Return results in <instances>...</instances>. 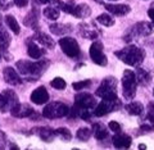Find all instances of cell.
Returning <instances> with one entry per match:
<instances>
[{
    "instance_id": "1",
    "label": "cell",
    "mask_w": 154,
    "mask_h": 150,
    "mask_svg": "<svg viewBox=\"0 0 154 150\" xmlns=\"http://www.w3.org/2000/svg\"><path fill=\"white\" fill-rule=\"evenodd\" d=\"M49 66L48 60H38V62H27V60H19L17 62V69L19 73L26 76L30 80H35L37 77H40L46 67Z\"/></svg>"
},
{
    "instance_id": "2",
    "label": "cell",
    "mask_w": 154,
    "mask_h": 150,
    "mask_svg": "<svg viewBox=\"0 0 154 150\" xmlns=\"http://www.w3.org/2000/svg\"><path fill=\"white\" fill-rule=\"evenodd\" d=\"M116 57H118L123 63H126L128 66L136 67L143 63L144 58H145V54H144V51L140 47H137L135 45H130V46H126L125 49L116 53Z\"/></svg>"
},
{
    "instance_id": "3",
    "label": "cell",
    "mask_w": 154,
    "mask_h": 150,
    "mask_svg": "<svg viewBox=\"0 0 154 150\" xmlns=\"http://www.w3.org/2000/svg\"><path fill=\"white\" fill-rule=\"evenodd\" d=\"M116 89H117V80L114 77H107V78L103 80L102 85L96 90V95L100 96L102 99L116 100L117 99Z\"/></svg>"
},
{
    "instance_id": "4",
    "label": "cell",
    "mask_w": 154,
    "mask_h": 150,
    "mask_svg": "<svg viewBox=\"0 0 154 150\" xmlns=\"http://www.w3.org/2000/svg\"><path fill=\"white\" fill-rule=\"evenodd\" d=\"M122 85H123V96L126 100H132L136 94V76L134 71L126 69L122 76Z\"/></svg>"
},
{
    "instance_id": "5",
    "label": "cell",
    "mask_w": 154,
    "mask_h": 150,
    "mask_svg": "<svg viewBox=\"0 0 154 150\" xmlns=\"http://www.w3.org/2000/svg\"><path fill=\"white\" fill-rule=\"evenodd\" d=\"M69 112V108L63 103H59V101H53V103L48 104L44 110H42V115L45 118L49 119H54V118H62L66 117Z\"/></svg>"
},
{
    "instance_id": "6",
    "label": "cell",
    "mask_w": 154,
    "mask_h": 150,
    "mask_svg": "<svg viewBox=\"0 0 154 150\" xmlns=\"http://www.w3.org/2000/svg\"><path fill=\"white\" fill-rule=\"evenodd\" d=\"M59 46L66 55L71 58H76L80 55V46L77 44V41L72 37H63L59 40Z\"/></svg>"
},
{
    "instance_id": "7",
    "label": "cell",
    "mask_w": 154,
    "mask_h": 150,
    "mask_svg": "<svg viewBox=\"0 0 154 150\" xmlns=\"http://www.w3.org/2000/svg\"><path fill=\"white\" fill-rule=\"evenodd\" d=\"M90 58L93 62L98 66H107V57L103 53V44L100 41H94L93 45L90 46Z\"/></svg>"
},
{
    "instance_id": "8",
    "label": "cell",
    "mask_w": 154,
    "mask_h": 150,
    "mask_svg": "<svg viewBox=\"0 0 154 150\" xmlns=\"http://www.w3.org/2000/svg\"><path fill=\"white\" fill-rule=\"evenodd\" d=\"M18 103V96L12 90H5L0 94V110L5 113L7 110H11L14 105Z\"/></svg>"
},
{
    "instance_id": "9",
    "label": "cell",
    "mask_w": 154,
    "mask_h": 150,
    "mask_svg": "<svg viewBox=\"0 0 154 150\" xmlns=\"http://www.w3.org/2000/svg\"><path fill=\"white\" fill-rule=\"evenodd\" d=\"M119 108V103L118 100H107V99H103L102 103H99L98 105H95V110H94V114L96 117H103V115L108 114L113 110L118 109Z\"/></svg>"
},
{
    "instance_id": "10",
    "label": "cell",
    "mask_w": 154,
    "mask_h": 150,
    "mask_svg": "<svg viewBox=\"0 0 154 150\" xmlns=\"http://www.w3.org/2000/svg\"><path fill=\"white\" fill-rule=\"evenodd\" d=\"M75 105L80 106V108H85V109H93L96 105V101H95L93 95L86 94V93H81V94L76 95Z\"/></svg>"
},
{
    "instance_id": "11",
    "label": "cell",
    "mask_w": 154,
    "mask_h": 150,
    "mask_svg": "<svg viewBox=\"0 0 154 150\" xmlns=\"http://www.w3.org/2000/svg\"><path fill=\"white\" fill-rule=\"evenodd\" d=\"M33 110L30 105L27 104H19L17 103L16 105L11 109V114L13 117H17V118H26V117H30V115L33 114Z\"/></svg>"
},
{
    "instance_id": "12",
    "label": "cell",
    "mask_w": 154,
    "mask_h": 150,
    "mask_svg": "<svg viewBox=\"0 0 154 150\" xmlns=\"http://www.w3.org/2000/svg\"><path fill=\"white\" fill-rule=\"evenodd\" d=\"M48 100H49V94H48V91L44 86H40V87H37L36 90L32 91V94H31L32 103L41 105V104H45Z\"/></svg>"
},
{
    "instance_id": "13",
    "label": "cell",
    "mask_w": 154,
    "mask_h": 150,
    "mask_svg": "<svg viewBox=\"0 0 154 150\" xmlns=\"http://www.w3.org/2000/svg\"><path fill=\"white\" fill-rule=\"evenodd\" d=\"M3 75H4V80H5V82L9 84V85L16 86V85H21L22 84L21 77H19V75L17 73V71H14V68H12V67H7V68H4Z\"/></svg>"
},
{
    "instance_id": "14",
    "label": "cell",
    "mask_w": 154,
    "mask_h": 150,
    "mask_svg": "<svg viewBox=\"0 0 154 150\" xmlns=\"http://www.w3.org/2000/svg\"><path fill=\"white\" fill-rule=\"evenodd\" d=\"M104 8L116 16H126L131 12V8L125 4H104Z\"/></svg>"
},
{
    "instance_id": "15",
    "label": "cell",
    "mask_w": 154,
    "mask_h": 150,
    "mask_svg": "<svg viewBox=\"0 0 154 150\" xmlns=\"http://www.w3.org/2000/svg\"><path fill=\"white\" fill-rule=\"evenodd\" d=\"M113 145L116 148H118V149H127L130 148V145H131L132 142V140L131 137L128 136V135H125V133H118L113 137Z\"/></svg>"
},
{
    "instance_id": "16",
    "label": "cell",
    "mask_w": 154,
    "mask_h": 150,
    "mask_svg": "<svg viewBox=\"0 0 154 150\" xmlns=\"http://www.w3.org/2000/svg\"><path fill=\"white\" fill-rule=\"evenodd\" d=\"M153 31H154V27L152 23H149V22H140L134 27V32L137 33V35H141V36L150 35V33H153Z\"/></svg>"
},
{
    "instance_id": "17",
    "label": "cell",
    "mask_w": 154,
    "mask_h": 150,
    "mask_svg": "<svg viewBox=\"0 0 154 150\" xmlns=\"http://www.w3.org/2000/svg\"><path fill=\"white\" fill-rule=\"evenodd\" d=\"M50 31L54 33V35H66L72 31V26L71 25H62V23H54V25L50 26Z\"/></svg>"
},
{
    "instance_id": "18",
    "label": "cell",
    "mask_w": 154,
    "mask_h": 150,
    "mask_svg": "<svg viewBox=\"0 0 154 150\" xmlns=\"http://www.w3.org/2000/svg\"><path fill=\"white\" fill-rule=\"evenodd\" d=\"M11 35H9V32L4 28L2 25H0V49L3 50H7L9 45H11Z\"/></svg>"
},
{
    "instance_id": "19",
    "label": "cell",
    "mask_w": 154,
    "mask_h": 150,
    "mask_svg": "<svg viewBox=\"0 0 154 150\" xmlns=\"http://www.w3.org/2000/svg\"><path fill=\"white\" fill-rule=\"evenodd\" d=\"M93 133H94V136L98 140H103V139H105L108 136L107 127H105L103 123H94V126H93Z\"/></svg>"
},
{
    "instance_id": "20",
    "label": "cell",
    "mask_w": 154,
    "mask_h": 150,
    "mask_svg": "<svg viewBox=\"0 0 154 150\" xmlns=\"http://www.w3.org/2000/svg\"><path fill=\"white\" fill-rule=\"evenodd\" d=\"M125 108H126L128 114H131V115H140L144 112V106L139 101H132V103L127 104Z\"/></svg>"
},
{
    "instance_id": "21",
    "label": "cell",
    "mask_w": 154,
    "mask_h": 150,
    "mask_svg": "<svg viewBox=\"0 0 154 150\" xmlns=\"http://www.w3.org/2000/svg\"><path fill=\"white\" fill-rule=\"evenodd\" d=\"M37 131H38L37 132L38 136H40L46 142H50L51 140L54 139V136H55V131H53L50 127H41V128H38Z\"/></svg>"
},
{
    "instance_id": "22",
    "label": "cell",
    "mask_w": 154,
    "mask_h": 150,
    "mask_svg": "<svg viewBox=\"0 0 154 150\" xmlns=\"http://www.w3.org/2000/svg\"><path fill=\"white\" fill-rule=\"evenodd\" d=\"M37 22H38V13L36 9H33L32 12H30L25 18V25L28 27L36 28L37 27Z\"/></svg>"
},
{
    "instance_id": "23",
    "label": "cell",
    "mask_w": 154,
    "mask_h": 150,
    "mask_svg": "<svg viewBox=\"0 0 154 150\" xmlns=\"http://www.w3.org/2000/svg\"><path fill=\"white\" fill-rule=\"evenodd\" d=\"M27 53H28V55H30L32 59H40V58L42 57V54H44V51H42L40 47L35 44V42H30V44H28Z\"/></svg>"
},
{
    "instance_id": "24",
    "label": "cell",
    "mask_w": 154,
    "mask_h": 150,
    "mask_svg": "<svg viewBox=\"0 0 154 150\" xmlns=\"http://www.w3.org/2000/svg\"><path fill=\"white\" fill-rule=\"evenodd\" d=\"M90 8L89 5L86 4H80V5H75V12H73V16L75 17H80V18H85V17H89L90 16Z\"/></svg>"
},
{
    "instance_id": "25",
    "label": "cell",
    "mask_w": 154,
    "mask_h": 150,
    "mask_svg": "<svg viewBox=\"0 0 154 150\" xmlns=\"http://www.w3.org/2000/svg\"><path fill=\"white\" fill-rule=\"evenodd\" d=\"M37 41L40 42L41 45H44L45 47H49V49H53L55 46V42L53 41V38L50 36H48L46 33H37Z\"/></svg>"
},
{
    "instance_id": "26",
    "label": "cell",
    "mask_w": 154,
    "mask_h": 150,
    "mask_svg": "<svg viewBox=\"0 0 154 150\" xmlns=\"http://www.w3.org/2000/svg\"><path fill=\"white\" fill-rule=\"evenodd\" d=\"M59 8H55V7H48L44 9V16L48 18V19H53V21H55V19L59 18Z\"/></svg>"
},
{
    "instance_id": "27",
    "label": "cell",
    "mask_w": 154,
    "mask_h": 150,
    "mask_svg": "<svg viewBox=\"0 0 154 150\" xmlns=\"http://www.w3.org/2000/svg\"><path fill=\"white\" fill-rule=\"evenodd\" d=\"M5 22H7L8 27L11 28V30H12L14 33H16V35H18L19 31H21V28H19V25H18L17 19L14 18L13 16H7V17H5Z\"/></svg>"
},
{
    "instance_id": "28",
    "label": "cell",
    "mask_w": 154,
    "mask_h": 150,
    "mask_svg": "<svg viewBox=\"0 0 154 150\" xmlns=\"http://www.w3.org/2000/svg\"><path fill=\"white\" fill-rule=\"evenodd\" d=\"M96 21H98L100 25H103L105 27H110V26H113L114 25V19L109 16V14H100V16L96 18Z\"/></svg>"
},
{
    "instance_id": "29",
    "label": "cell",
    "mask_w": 154,
    "mask_h": 150,
    "mask_svg": "<svg viewBox=\"0 0 154 150\" xmlns=\"http://www.w3.org/2000/svg\"><path fill=\"white\" fill-rule=\"evenodd\" d=\"M135 76H136V81H140V84H143V85L149 84V81H150V76L144 69H137Z\"/></svg>"
},
{
    "instance_id": "30",
    "label": "cell",
    "mask_w": 154,
    "mask_h": 150,
    "mask_svg": "<svg viewBox=\"0 0 154 150\" xmlns=\"http://www.w3.org/2000/svg\"><path fill=\"white\" fill-rule=\"evenodd\" d=\"M91 135H93V132L90 131V128L82 127V128H80L79 131H77L76 136H77L79 140H81V141H88V140L91 137Z\"/></svg>"
},
{
    "instance_id": "31",
    "label": "cell",
    "mask_w": 154,
    "mask_h": 150,
    "mask_svg": "<svg viewBox=\"0 0 154 150\" xmlns=\"http://www.w3.org/2000/svg\"><path fill=\"white\" fill-rule=\"evenodd\" d=\"M55 135L57 136H59L60 139H63L66 140V141H68V140L72 139V133L68 128H64V127H60V128H58L55 130Z\"/></svg>"
},
{
    "instance_id": "32",
    "label": "cell",
    "mask_w": 154,
    "mask_h": 150,
    "mask_svg": "<svg viewBox=\"0 0 154 150\" xmlns=\"http://www.w3.org/2000/svg\"><path fill=\"white\" fill-rule=\"evenodd\" d=\"M50 85L57 90H63V89H66V86H67L66 81L62 78V77H55V78L50 82Z\"/></svg>"
},
{
    "instance_id": "33",
    "label": "cell",
    "mask_w": 154,
    "mask_h": 150,
    "mask_svg": "<svg viewBox=\"0 0 154 150\" xmlns=\"http://www.w3.org/2000/svg\"><path fill=\"white\" fill-rule=\"evenodd\" d=\"M146 119H148L152 124H154V101H152V103H149V105H148V110H146Z\"/></svg>"
},
{
    "instance_id": "34",
    "label": "cell",
    "mask_w": 154,
    "mask_h": 150,
    "mask_svg": "<svg viewBox=\"0 0 154 150\" xmlns=\"http://www.w3.org/2000/svg\"><path fill=\"white\" fill-rule=\"evenodd\" d=\"M91 85V82L89 80H85V81H79V82H75L73 85H72V87H73L75 90L77 91H80V90H82L85 87H89V86Z\"/></svg>"
},
{
    "instance_id": "35",
    "label": "cell",
    "mask_w": 154,
    "mask_h": 150,
    "mask_svg": "<svg viewBox=\"0 0 154 150\" xmlns=\"http://www.w3.org/2000/svg\"><path fill=\"white\" fill-rule=\"evenodd\" d=\"M109 128L112 130L113 132H121V126H119L118 122H116V121H110L109 122Z\"/></svg>"
},
{
    "instance_id": "36",
    "label": "cell",
    "mask_w": 154,
    "mask_h": 150,
    "mask_svg": "<svg viewBox=\"0 0 154 150\" xmlns=\"http://www.w3.org/2000/svg\"><path fill=\"white\" fill-rule=\"evenodd\" d=\"M14 4H16L17 7H19V8H23V7H26L28 4V0H14Z\"/></svg>"
},
{
    "instance_id": "37",
    "label": "cell",
    "mask_w": 154,
    "mask_h": 150,
    "mask_svg": "<svg viewBox=\"0 0 154 150\" xmlns=\"http://www.w3.org/2000/svg\"><path fill=\"white\" fill-rule=\"evenodd\" d=\"M5 146V135L0 131V149H3Z\"/></svg>"
},
{
    "instance_id": "38",
    "label": "cell",
    "mask_w": 154,
    "mask_h": 150,
    "mask_svg": "<svg viewBox=\"0 0 154 150\" xmlns=\"http://www.w3.org/2000/svg\"><path fill=\"white\" fill-rule=\"evenodd\" d=\"M148 14H149V17H150V19L154 22V9H150V11L148 12Z\"/></svg>"
},
{
    "instance_id": "39",
    "label": "cell",
    "mask_w": 154,
    "mask_h": 150,
    "mask_svg": "<svg viewBox=\"0 0 154 150\" xmlns=\"http://www.w3.org/2000/svg\"><path fill=\"white\" fill-rule=\"evenodd\" d=\"M40 4H48V3H51V0H37Z\"/></svg>"
},
{
    "instance_id": "40",
    "label": "cell",
    "mask_w": 154,
    "mask_h": 150,
    "mask_svg": "<svg viewBox=\"0 0 154 150\" xmlns=\"http://www.w3.org/2000/svg\"><path fill=\"white\" fill-rule=\"evenodd\" d=\"M8 2V0H0V7H3L4 5V4H5Z\"/></svg>"
},
{
    "instance_id": "41",
    "label": "cell",
    "mask_w": 154,
    "mask_h": 150,
    "mask_svg": "<svg viewBox=\"0 0 154 150\" xmlns=\"http://www.w3.org/2000/svg\"><path fill=\"white\" fill-rule=\"evenodd\" d=\"M139 148H140V149H146V146H145V145H143V144L139 145Z\"/></svg>"
},
{
    "instance_id": "42",
    "label": "cell",
    "mask_w": 154,
    "mask_h": 150,
    "mask_svg": "<svg viewBox=\"0 0 154 150\" xmlns=\"http://www.w3.org/2000/svg\"><path fill=\"white\" fill-rule=\"evenodd\" d=\"M0 59H2V54H0Z\"/></svg>"
},
{
    "instance_id": "43",
    "label": "cell",
    "mask_w": 154,
    "mask_h": 150,
    "mask_svg": "<svg viewBox=\"0 0 154 150\" xmlns=\"http://www.w3.org/2000/svg\"><path fill=\"white\" fill-rule=\"evenodd\" d=\"M114 2H117V0H114Z\"/></svg>"
},
{
    "instance_id": "44",
    "label": "cell",
    "mask_w": 154,
    "mask_h": 150,
    "mask_svg": "<svg viewBox=\"0 0 154 150\" xmlns=\"http://www.w3.org/2000/svg\"><path fill=\"white\" fill-rule=\"evenodd\" d=\"M153 94H154V93H153Z\"/></svg>"
}]
</instances>
